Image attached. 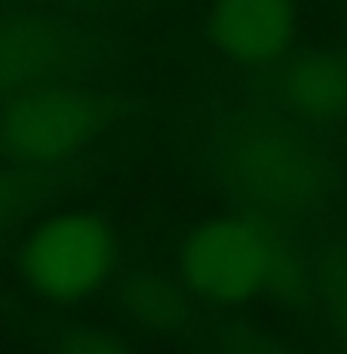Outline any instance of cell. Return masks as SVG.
Listing matches in <instances>:
<instances>
[{
  "instance_id": "3",
  "label": "cell",
  "mask_w": 347,
  "mask_h": 354,
  "mask_svg": "<svg viewBox=\"0 0 347 354\" xmlns=\"http://www.w3.org/2000/svg\"><path fill=\"white\" fill-rule=\"evenodd\" d=\"M117 268L114 231L90 209H59L31 228L19 250V274L50 302H83Z\"/></svg>"
},
{
  "instance_id": "2",
  "label": "cell",
  "mask_w": 347,
  "mask_h": 354,
  "mask_svg": "<svg viewBox=\"0 0 347 354\" xmlns=\"http://www.w3.org/2000/svg\"><path fill=\"white\" fill-rule=\"evenodd\" d=\"M179 281L197 302L224 311L246 308L264 296L298 305L310 299V259L286 228L234 209L188 231Z\"/></svg>"
},
{
  "instance_id": "11",
  "label": "cell",
  "mask_w": 347,
  "mask_h": 354,
  "mask_svg": "<svg viewBox=\"0 0 347 354\" xmlns=\"http://www.w3.org/2000/svg\"><path fill=\"white\" fill-rule=\"evenodd\" d=\"M46 345L68 354H111L129 348L123 336H117L108 326H92V324H68Z\"/></svg>"
},
{
  "instance_id": "6",
  "label": "cell",
  "mask_w": 347,
  "mask_h": 354,
  "mask_svg": "<svg viewBox=\"0 0 347 354\" xmlns=\"http://www.w3.org/2000/svg\"><path fill=\"white\" fill-rule=\"evenodd\" d=\"M206 34L224 59L261 71L295 50L301 16L295 0H212Z\"/></svg>"
},
{
  "instance_id": "9",
  "label": "cell",
  "mask_w": 347,
  "mask_h": 354,
  "mask_svg": "<svg viewBox=\"0 0 347 354\" xmlns=\"http://www.w3.org/2000/svg\"><path fill=\"white\" fill-rule=\"evenodd\" d=\"M310 296L319 299L332 333L347 342V243H332L310 259Z\"/></svg>"
},
{
  "instance_id": "8",
  "label": "cell",
  "mask_w": 347,
  "mask_h": 354,
  "mask_svg": "<svg viewBox=\"0 0 347 354\" xmlns=\"http://www.w3.org/2000/svg\"><path fill=\"white\" fill-rule=\"evenodd\" d=\"M123 311L151 330H181L194 317L197 299L181 281L163 274H135L123 283Z\"/></svg>"
},
{
  "instance_id": "1",
  "label": "cell",
  "mask_w": 347,
  "mask_h": 354,
  "mask_svg": "<svg viewBox=\"0 0 347 354\" xmlns=\"http://www.w3.org/2000/svg\"><path fill=\"white\" fill-rule=\"evenodd\" d=\"M212 176L234 209L280 228L310 219L332 185L319 136L274 108L221 120L212 136Z\"/></svg>"
},
{
  "instance_id": "10",
  "label": "cell",
  "mask_w": 347,
  "mask_h": 354,
  "mask_svg": "<svg viewBox=\"0 0 347 354\" xmlns=\"http://www.w3.org/2000/svg\"><path fill=\"white\" fill-rule=\"evenodd\" d=\"M43 197V176L34 169L0 167V228L25 213L34 201Z\"/></svg>"
},
{
  "instance_id": "7",
  "label": "cell",
  "mask_w": 347,
  "mask_h": 354,
  "mask_svg": "<svg viewBox=\"0 0 347 354\" xmlns=\"http://www.w3.org/2000/svg\"><path fill=\"white\" fill-rule=\"evenodd\" d=\"M71 59V31L59 19L34 10L0 12V102L59 80Z\"/></svg>"
},
{
  "instance_id": "4",
  "label": "cell",
  "mask_w": 347,
  "mask_h": 354,
  "mask_svg": "<svg viewBox=\"0 0 347 354\" xmlns=\"http://www.w3.org/2000/svg\"><path fill=\"white\" fill-rule=\"evenodd\" d=\"M101 129V102L83 86L59 80L0 102V158L43 173L74 160Z\"/></svg>"
},
{
  "instance_id": "5",
  "label": "cell",
  "mask_w": 347,
  "mask_h": 354,
  "mask_svg": "<svg viewBox=\"0 0 347 354\" xmlns=\"http://www.w3.org/2000/svg\"><path fill=\"white\" fill-rule=\"evenodd\" d=\"M264 102L310 129L347 120V59L329 50H292L258 71Z\"/></svg>"
}]
</instances>
